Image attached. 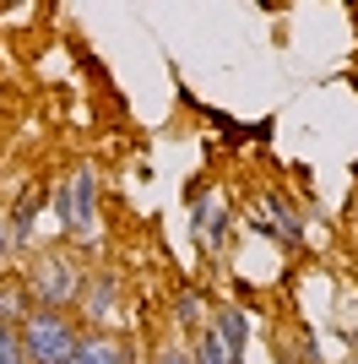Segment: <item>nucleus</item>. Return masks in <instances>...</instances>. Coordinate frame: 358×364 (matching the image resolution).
Wrapping results in <instances>:
<instances>
[{
  "label": "nucleus",
  "instance_id": "3",
  "mask_svg": "<svg viewBox=\"0 0 358 364\" xmlns=\"http://www.w3.org/2000/svg\"><path fill=\"white\" fill-rule=\"evenodd\" d=\"M71 364H131V353H125V343L109 337V332H82Z\"/></svg>",
  "mask_w": 358,
  "mask_h": 364
},
{
  "label": "nucleus",
  "instance_id": "2",
  "mask_svg": "<svg viewBox=\"0 0 358 364\" xmlns=\"http://www.w3.org/2000/svg\"><path fill=\"white\" fill-rule=\"evenodd\" d=\"M76 294H82V272L71 267V256H60V250L33 256V267H28V299H33V310H71Z\"/></svg>",
  "mask_w": 358,
  "mask_h": 364
},
{
  "label": "nucleus",
  "instance_id": "5",
  "mask_svg": "<svg viewBox=\"0 0 358 364\" xmlns=\"http://www.w3.org/2000/svg\"><path fill=\"white\" fill-rule=\"evenodd\" d=\"M0 364H28L22 337H16V326H6V321H0Z\"/></svg>",
  "mask_w": 358,
  "mask_h": 364
},
{
  "label": "nucleus",
  "instance_id": "1",
  "mask_svg": "<svg viewBox=\"0 0 358 364\" xmlns=\"http://www.w3.org/2000/svg\"><path fill=\"white\" fill-rule=\"evenodd\" d=\"M16 337H22L28 364H71L76 343H82V332L71 326L65 310H28L16 321Z\"/></svg>",
  "mask_w": 358,
  "mask_h": 364
},
{
  "label": "nucleus",
  "instance_id": "4",
  "mask_svg": "<svg viewBox=\"0 0 358 364\" xmlns=\"http://www.w3.org/2000/svg\"><path fill=\"white\" fill-rule=\"evenodd\" d=\"M195 364H234V348H223V332L201 337V359H195Z\"/></svg>",
  "mask_w": 358,
  "mask_h": 364
},
{
  "label": "nucleus",
  "instance_id": "6",
  "mask_svg": "<svg viewBox=\"0 0 358 364\" xmlns=\"http://www.w3.org/2000/svg\"><path fill=\"white\" fill-rule=\"evenodd\" d=\"M163 364H195V359H190L185 348H168V353H163Z\"/></svg>",
  "mask_w": 358,
  "mask_h": 364
},
{
  "label": "nucleus",
  "instance_id": "7",
  "mask_svg": "<svg viewBox=\"0 0 358 364\" xmlns=\"http://www.w3.org/2000/svg\"><path fill=\"white\" fill-rule=\"evenodd\" d=\"M347 364H358V359H347Z\"/></svg>",
  "mask_w": 358,
  "mask_h": 364
}]
</instances>
